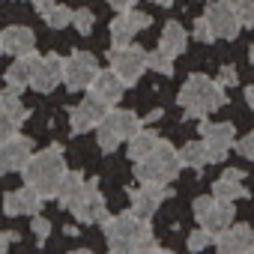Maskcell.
<instances>
[{
  "label": "cell",
  "instance_id": "1",
  "mask_svg": "<svg viewBox=\"0 0 254 254\" xmlns=\"http://www.w3.org/2000/svg\"><path fill=\"white\" fill-rule=\"evenodd\" d=\"M105 227V242L114 254H129V251H159L150 221L138 218L132 209L120 212V215H108L102 221Z\"/></svg>",
  "mask_w": 254,
  "mask_h": 254
},
{
  "label": "cell",
  "instance_id": "2",
  "mask_svg": "<svg viewBox=\"0 0 254 254\" xmlns=\"http://www.w3.org/2000/svg\"><path fill=\"white\" fill-rule=\"evenodd\" d=\"M24 174V183L33 186L42 197H54L57 194V186L66 174V159H63V147L51 144L48 150H39V153H30L27 165L21 168Z\"/></svg>",
  "mask_w": 254,
  "mask_h": 254
},
{
  "label": "cell",
  "instance_id": "3",
  "mask_svg": "<svg viewBox=\"0 0 254 254\" xmlns=\"http://www.w3.org/2000/svg\"><path fill=\"white\" fill-rule=\"evenodd\" d=\"M177 102H180V108H186V120H203L209 111H218L227 102V96L215 78L197 72V75H189Z\"/></svg>",
  "mask_w": 254,
  "mask_h": 254
},
{
  "label": "cell",
  "instance_id": "4",
  "mask_svg": "<svg viewBox=\"0 0 254 254\" xmlns=\"http://www.w3.org/2000/svg\"><path fill=\"white\" fill-rule=\"evenodd\" d=\"M183 171V162H180V150L168 141H159V147L147 156V159H138L135 162V180L138 183H174Z\"/></svg>",
  "mask_w": 254,
  "mask_h": 254
},
{
  "label": "cell",
  "instance_id": "5",
  "mask_svg": "<svg viewBox=\"0 0 254 254\" xmlns=\"http://www.w3.org/2000/svg\"><path fill=\"white\" fill-rule=\"evenodd\" d=\"M138 129H141V120H138L135 111H126V108L111 111L108 108V114L96 126V144H99L102 153H114L123 141H129Z\"/></svg>",
  "mask_w": 254,
  "mask_h": 254
},
{
  "label": "cell",
  "instance_id": "6",
  "mask_svg": "<svg viewBox=\"0 0 254 254\" xmlns=\"http://www.w3.org/2000/svg\"><path fill=\"white\" fill-rule=\"evenodd\" d=\"M108 63H111V69L120 75V81L126 84V87H132V84H138L141 81V75H144V69H147V51H141L138 45H117V48H111V54H108Z\"/></svg>",
  "mask_w": 254,
  "mask_h": 254
},
{
  "label": "cell",
  "instance_id": "7",
  "mask_svg": "<svg viewBox=\"0 0 254 254\" xmlns=\"http://www.w3.org/2000/svg\"><path fill=\"white\" fill-rule=\"evenodd\" d=\"M215 39H236L239 30H242V21H239V12H236V3L233 0H212L203 9Z\"/></svg>",
  "mask_w": 254,
  "mask_h": 254
},
{
  "label": "cell",
  "instance_id": "8",
  "mask_svg": "<svg viewBox=\"0 0 254 254\" xmlns=\"http://www.w3.org/2000/svg\"><path fill=\"white\" fill-rule=\"evenodd\" d=\"M194 218L200 227L221 233L227 224H233V200H221V197H197L194 200Z\"/></svg>",
  "mask_w": 254,
  "mask_h": 254
},
{
  "label": "cell",
  "instance_id": "9",
  "mask_svg": "<svg viewBox=\"0 0 254 254\" xmlns=\"http://www.w3.org/2000/svg\"><path fill=\"white\" fill-rule=\"evenodd\" d=\"M99 66H96V57L90 51H72L69 57H63V84L78 93V90H87L90 81L96 78Z\"/></svg>",
  "mask_w": 254,
  "mask_h": 254
},
{
  "label": "cell",
  "instance_id": "10",
  "mask_svg": "<svg viewBox=\"0 0 254 254\" xmlns=\"http://www.w3.org/2000/svg\"><path fill=\"white\" fill-rule=\"evenodd\" d=\"M72 215L81 221V224H102L108 218V203L96 186V180H87L84 183V191L78 197V203L72 206Z\"/></svg>",
  "mask_w": 254,
  "mask_h": 254
},
{
  "label": "cell",
  "instance_id": "11",
  "mask_svg": "<svg viewBox=\"0 0 254 254\" xmlns=\"http://www.w3.org/2000/svg\"><path fill=\"white\" fill-rule=\"evenodd\" d=\"M153 24V15L150 12H141V9H126V12H120L114 21H111V42H114V48L117 45H129L141 30H147Z\"/></svg>",
  "mask_w": 254,
  "mask_h": 254
},
{
  "label": "cell",
  "instance_id": "12",
  "mask_svg": "<svg viewBox=\"0 0 254 254\" xmlns=\"http://www.w3.org/2000/svg\"><path fill=\"white\" fill-rule=\"evenodd\" d=\"M200 138L209 150V162H224L227 150L236 144V129L233 123H200Z\"/></svg>",
  "mask_w": 254,
  "mask_h": 254
},
{
  "label": "cell",
  "instance_id": "13",
  "mask_svg": "<svg viewBox=\"0 0 254 254\" xmlns=\"http://www.w3.org/2000/svg\"><path fill=\"white\" fill-rule=\"evenodd\" d=\"M168 194H171V189H168V186H162V183H141L138 189H129L132 212H135L138 218H147V221H150Z\"/></svg>",
  "mask_w": 254,
  "mask_h": 254
},
{
  "label": "cell",
  "instance_id": "14",
  "mask_svg": "<svg viewBox=\"0 0 254 254\" xmlns=\"http://www.w3.org/2000/svg\"><path fill=\"white\" fill-rule=\"evenodd\" d=\"M30 153H33V141L24 135H12L6 141H0V177L21 171L27 165Z\"/></svg>",
  "mask_w": 254,
  "mask_h": 254
},
{
  "label": "cell",
  "instance_id": "15",
  "mask_svg": "<svg viewBox=\"0 0 254 254\" xmlns=\"http://www.w3.org/2000/svg\"><path fill=\"white\" fill-rule=\"evenodd\" d=\"M108 108L111 105H105L102 99H96L93 93L81 102V105H75L72 108V114H69V126H72V132L75 135H84V132H90V129H96V126L102 123V117L108 114Z\"/></svg>",
  "mask_w": 254,
  "mask_h": 254
},
{
  "label": "cell",
  "instance_id": "16",
  "mask_svg": "<svg viewBox=\"0 0 254 254\" xmlns=\"http://www.w3.org/2000/svg\"><path fill=\"white\" fill-rule=\"evenodd\" d=\"M42 194L33 189V186H21V189H15V191H6L3 194V212L6 215H36L39 212V206H42Z\"/></svg>",
  "mask_w": 254,
  "mask_h": 254
},
{
  "label": "cell",
  "instance_id": "17",
  "mask_svg": "<svg viewBox=\"0 0 254 254\" xmlns=\"http://www.w3.org/2000/svg\"><path fill=\"white\" fill-rule=\"evenodd\" d=\"M60 81H63V57H60V54H54V51H51V54H45V57H39L30 87H33L36 93H51Z\"/></svg>",
  "mask_w": 254,
  "mask_h": 254
},
{
  "label": "cell",
  "instance_id": "18",
  "mask_svg": "<svg viewBox=\"0 0 254 254\" xmlns=\"http://www.w3.org/2000/svg\"><path fill=\"white\" fill-rule=\"evenodd\" d=\"M251 227L248 224H227L221 233H215V248L221 254H242V251H251Z\"/></svg>",
  "mask_w": 254,
  "mask_h": 254
},
{
  "label": "cell",
  "instance_id": "19",
  "mask_svg": "<svg viewBox=\"0 0 254 254\" xmlns=\"http://www.w3.org/2000/svg\"><path fill=\"white\" fill-rule=\"evenodd\" d=\"M96 99H102L105 105H117L120 99H123V90H126V84L120 81V75L114 72V69H105V72H96V78L90 81V87H87Z\"/></svg>",
  "mask_w": 254,
  "mask_h": 254
},
{
  "label": "cell",
  "instance_id": "20",
  "mask_svg": "<svg viewBox=\"0 0 254 254\" xmlns=\"http://www.w3.org/2000/svg\"><path fill=\"white\" fill-rule=\"evenodd\" d=\"M36 51V33L24 24H12L3 30V54H12V57H21V54H30Z\"/></svg>",
  "mask_w": 254,
  "mask_h": 254
},
{
  "label": "cell",
  "instance_id": "21",
  "mask_svg": "<svg viewBox=\"0 0 254 254\" xmlns=\"http://www.w3.org/2000/svg\"><path fill=\"white\" fill-rule=\"evenodd\" d=\"M245 174L239 168H227L215 183H212V194L221 197V200H239V197H248V189L242 186Z\"/></svg>",
  "mask_w": 254,
  "mask_h": 254
},
{
  "label": "cell",
  "instance_id": "22",
  "mask_svg": "<svg viewBox=\"0 0 254 254\" xmlns=\"http://www.w3.org/2000/svg\"><path fill=\"white\" fill-rule=\"evenodd\" d=\"M36 63H39V54H36V51L15 57V63H9V69H6V84H12V87H18V90L30 87L33 72H36Z\"/></svg>",
  "mask_w": 254,
  "mask_h": 254
},
{
  "label": "cell",
  "instance_id": "23",
  "mask_svg": "<svg viewBox=\"0 0 254 254\" xmlns=\"http://www.w3.org/2000/svg\"><path fill=\"white\" fill-rule=\"evenodd\" d=\"M159 48H162V51H168L171 57H180V54L189 48V33H186V27H183L180 21H168V24L162 27Z\"/></svg>",
  "mask_w": 254,
  "mask_h": 254
},
{
  "label": "cell",
  "instance_id": "24",
  "mask_svg": "<svg viewBox=\"0 0 254 254\" xmlns=\"http://www.w3.org/2000/svg\"><path fill=\"white\" fill-rule=\"evenodd\" d=\"M84 177L78 174V171H66L63 174V180H60V186H57V200H60V206L63 209H72L75 203H78V197H81V191H84Z\"/></svg>",
  "mask_w": 254,
  "mask_h": 254
},
{
  "label": "cell",
  "instance_id": "25",
  "mask_svg": "<svg viewBox=\"0 0 254 254\" xmlns=\"http://www.w3.org/2000/svg\"><path fill=\"white\" fill-rule=\"evenodd\" d=\"M159 132H153V129H138L132 138H129V159L132 162H138V159H147L156 147H159Z\"/></svg>",
  "mask_w": 254,
  "mask_h": 254
},
{
  "label": "cell",
  "instance_id": "26",
  "mask_svg": "<svg viewBox=\"0 0 254 254\" xmlns=\"http://www.w3.org/2000/svg\"><path fill=\"white\" fill-rule=\"evenodd\" d=\"M180 162H183V168L203 171V168L209 165V150H206L203 138H200V141H189V144L180 150Z\"/></svg>",
  "mask_w": 254,
  "mask_h": 254
},
{
  "label": "cell",
  "instance_id": "27",
  "mask_svg": "<svg viewBox=\"0 0 254 254\" xmlns=\"http://www.w3.org/2000/svg\"><path fill=\"white\" fill-rule=\"evenodd\" d=\"M18 93H21L18 87L6 84L3 90H0V108L9 111L15 123H24V120H27V111H24V105H21V96H18Z\"/></svg>",
  "mask_w": 254,
  "mask_h": 254
},
{
  "label": "cell",
  "instance_id": "28",
  "mask_svg": "<svg viewBox=\"0 0 254 254\" xmlns=\"http://www.w3.org/2000/svg\"><path fill=\"white\" fill-rule=\"evenodd\" d=\"M42 18H45V24H48L51 30H63V27L72 24V9H69V6H60V3H51V6L42 12Z\"/></svg>",
  "mask_w": 254,
  "mask_h": 254
},
{
  "label": "cell",
  "instance_id": "29",
  "mask_svg": "<svg viewBox=\"0 0 254 254\" xmlns=\"http://www.w3.org/2000/svg\"><path fill=\"white\" fill-rule=\"evenodd\" d=\"M147 69H153V72H159V75H174V57L168 54V51H162V48H156V51H150L147 54Z\"/></svg>",
  "mask_w": 254,
  "mask_h": 254
},
{
  "label": "cell",
  "instance_id": "30",
  "mask_svg": "<svg viewBox=\"0 0 254 254\" xmlns=\"http://www.w3.org/2000/svg\"><path fill=\"white\" fill-rule=\"evenodd\" d=\"M212 242H215V233H212V230H206V227L191 230V233H189V239H186L189 251H203V248H209Z\"/></svg>",
  "mask_w": 254,
  "mask_h": 254
},
{
  "label": "cell",
  "instance_id": "31",
  "mask_svg": "<svg viewBox=\"0 0 254 254\" xmlns=\"http://www.w3.org/2000/svg\"><path fill=\"white\" fill-rule=\"evenodd\" d=\"M72 27H75L81 36H87V33L96 27V15H93L90 9H75V12H72Z\"/></svg>",
  "mask_w": 254,
  "mask_h": 254
},
{
  "label": "cell",
  "instance_id": "32",
  "mask_svg": "<svg viewBox=\"0 0 254 254\" xmlns=\"http://www.w3.org/2000/svg\"><path fill=\"white\" fill-rule=\"evenodd\" d=\"M191 39H197V42H212V39H215V33H212V27H209L206 15L194 18V24H191Z\"/></svg>",
  "mask_w": 254,
  "mask_h": 254
},
{
  "label": "cell",
  "instance_id": "33",
  "mask_svg": "<svg viewBox=\"0 0 254 254\" xmlns=\"http://www.w3.org/2000/svg\"><path fill=\"white\" fill-rule=\"evenodd\" d=\"M30 230H33L36 242L42 245V242L48 239V233H51V221H48V218H42V215L36 212V215H33V221H30Z\"/></svg>",
  "mask_w": 254,
  "mask_h": 254
},
{
  "label": "cell",
  "instance_id": "34",
  "mask_svg": "<svg viewBox=\"0 0 254 254\" xmlns=\"http://www.w3.org/2000/svg\"><path fill=\"white\" fill-rule=\"evenodd\" d=\"M15 132H18V123L12 120V114H9V111H3V108H0V141L12 138Z\"/></svg>",
  "mask_w": 254,
  "mask_h": 254
},
{
  "label": "cell",
  "instance_id": "35",
  "mask_svg": "<svg viewBox=\"0 0 254 254\" xmlns=\"http://www.w3.org/2000/svg\"><path fill=\"white\" fill-rule=\"evenodd\" d=\"M233 3H236V12H239L242 27H251L254 24V0H233Z\"/></svg>",
  "mask_w": 254,
  "mask_h": 254
},
{
  "label": "cell",
  "instance_id": "36",
  "mask_svg": "<svg viewBox=\"0 0 254 254\" xmlns=\"http://www.w3.org/2000/svg\"><path fill=\"white\" fill-rule=\"evenodd\" d=\"M233 150H236L242 159H251V162H254V132H248L245 138H239V141L233 144Z\"/></svg>",
  "mask_w": 254,
  "mask_h": 254
},
{
  "label": "cell",
  "instance_id": "37",
  "mask_svg": "<svg viewBox=\"0 0 254 254\" xmlns=\"http://www.w3.org/2000/svg\"><path fill=\"white\" fill-rule=\"evenodd\" d=\"M215 81L227 90V87H236V84H239V75H236V69H233V66H221V72H218V78H215Z\"/></svg>",
  "mask_w": 254,
  "mask_h": 254
},
{
  "label": "cell",
  "instance_id": "38",
  "mask_svg": "<svg viewBox=\"0 0 254 254\" xmlns=\"http://www.w3.org/2000/svg\"><path fill=\"white\" fill-rule=\"evenodd\" d=\"M108 3H111L117 12H126V9H132V6L138 3V0H108Z\"/></svg>",
  "mask_w": 254,
  "mask_h": 254
},
{
  "label": "cell",
  "instance_id": "39",
  "mask_svg": "<svg viewBox=\"0 0 254 254\" xmlns=\"http://www.w3.org/2000/svg\"><path fill=\"white\" fill-rule=\"evenodd\" d=\"M15 239H18V233H0V254H3Z\"/></svg>",
  "mask_w": 254,
  "mask_h": 254
},
{
  "label": "cell",
  "instance_id": "40",
  "mask_svg": "<svg viewBox=\"0 0 254 254\" xmlns=\"http://www.w3.org/2000/svg\"><path fill=\"white\" fill-rule=\"evenodd\" d=\"M245 102H248V108L254 111V84H248V87H245Z\"/></svg>",
  "mask_w": 254,
  "mask_h": 254
},
{
  "label": "cell",
  "instance_id": "41",
  "mask_svg": "<svg viewBox=\"0 0 254 254\" xmlns=\"http://www.w3.org/2000/svg\"><path fill=\"white\" fill-rule=\"evenodd\" d=\"M51 3H54V0H33V6H36L39 12H45V9H48Z\"/></svg>",
  "mask_w": 254,
  "mask_h": 254
},
{
  "label": "cell",
  "instance_id": "42",
  "mask_svg": "<svg viewBox=\"0 0 254 254\" xmlns=\"http://www.w3.org/2000/svg\"><path fill=\"white\" fill-rule=\"evenodd\" d=\"M153 3H159V6H171L174 0H153Z\"/></svg>",
  "mask_w": 254,
  "mask_h": 254
},
{
  "label": "cell",
  "instance_id": "43",
  "mask_svg": "<svg viewBox=\"0 0 254 254\" xmlns=\"http://www.w3.org/2000/svg\"><path fill=\"white\" fill-rule=\"evenodd\" d=\"M248 63H251V66H254V45H251V48H248Z\"/></svg>",
  "mask_w": 254,
  "mask_h": 254
},
{
  "label": "cell",
  "instance_id": "44",
  "mask_svg": "<svg viewBox=\"0 0 254 254\" xmlns=\"http://www.w3.org/2000/svg\"><path fill=\"white\" fill-rule=\"evenodd\" d=\"M0 54H3V30H0Z\"/></svg>",
  "mask_w": 254,
  "mask_h": 254
},
{
  "label": "cell",
  "instance_id": "45",
  "mask_svg": "<svg viewBox=\"0 0 254 254\" xmlns=\"http://www.w3.org/2000/svg\"><path fill=\"white\" fill-rule=\"evenodd\" d=\"M251 251H254V239H251Z\"/></svg>",
  "mask_w": 254,
  "mask_h": 254
}]
</instances>
